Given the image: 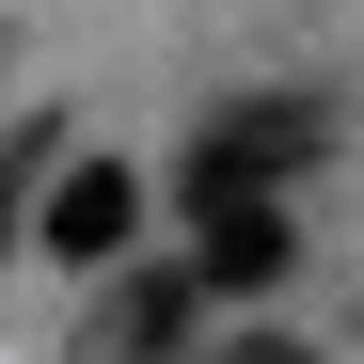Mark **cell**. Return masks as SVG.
I'll list each match as a JSON object with an SVG mask.
<instances>
[{
  "mask_svg": "<svg viewBox=\"0 0 364 364\" xmlns=\"http://www.w3.org/2000/svg\"><path fill=\"white\" fill-rule=\"evenodd\" d=\"M301 159H317V111H301V95H254L237 127H206V143H191V206L269 191V174H301Z\"/></svg>",
  "mask_w": 364,
  "mask_h": 364,
  "instance_id": "6da1fadb",
  "label": "cell"
},
{
  "mask_svg": "<svg viewBox=\"0 0 364 364\" xmlns=\"http://www.w3.org/2000/svg\"><path fill=\"white\" fill-rule=\"evenodd\" d=\"M127 222H143V174H127V159H80L64 191H48V254H64V269H111Z\"/></svg>",
  "mask_w": 364,
  "mask_h": 364,
  "instance_id": "7a4b0ae2",
  "label": "cell"
},
{
  "mask_svg": "<svg viewBox=\"0 0 364 364\" xmlns=\"http://www.w3.org/2000/svg\"><path fill=\"white\" fill-rule=\"evenodd\" d=\"M191 222H206V285H237V301L285 285V206H269V191H222V206H191Z\"/></svg>",
  "mask_w": 364,
  "mask_h": 364,
  "instance_id": "3957f363",
  "label": "cell"
},
{
  "mask_svg": "<svg viewBox=\"0 0 364 364\" xmlns=\"http://www.w3.org/2000/svg\"><path fill=\"white\" fill-rule=\"evenodd\" d=\"M32 159H48V127H32L16 159H0V237H16V191H32Z\"/></svg>",
  "mask_w": 364,
  "mask_h": 364,
  "instance_id": "277c9868",
  "label": "cell"
},
{
  "mask_svg": "<svg viewBox=\"0 0 364 364\" xmlns=\"http://www.w3.org/2000/svg\"><path fill=\"white\" fill-rule=\"evenodd\" d=\"M222 364H317V348H285V333H237V348H222Z\"/></svg>",
  "mask_w": 364,
  "mask_h": 364,
  "instance_id": "5b68a950",
  "label": "cell"
}]
</instances>
